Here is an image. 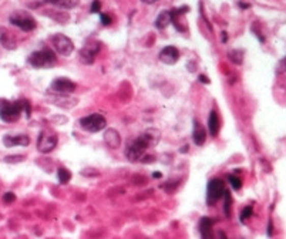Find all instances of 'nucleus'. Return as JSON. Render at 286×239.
I'll return each instance as SVG.
<instances>
[{"label": "nucleus", "instance_id": "1", "mask_svg": "<svg viewBox=\"0 0 286 239\" xmlns=\"http://www.w3.org/2000/svg\"><path fill=\"white\" fill-rule=\"evenodd\" d=\"M24 111V100L23 101H2L0 103V120L5 123H14L20 118L21 113Z\"/></svg>", "mask_w": 286, "mask_h": 239}, {"label": "nucleus", "instance_id": "2", "mask_svg": "<svg viewBox=\"0 0 286 239\" xmlns=\"http://www.w3.org/2000/svg\"><path fill=\"white\" fill-rule=\"evenodd\" d=\"M28 63L36 69H47L56 63V54L50 49H43L40 51H35L28 57Z\"/></svg>", "mask_w": 286, "mask_h": 239}, {"label": "nucleus", "instance_id": "3", "mask_svg": "<svg viewBox=\"0 0 286 239\" xmlns=\"http://www.w3.org/2000/svg\"><path fill=\"white\" fill-rule=\"evenodd\" d=\"M225 184L221 178H212L207 185V204L214 205L223 197L225 194Z\"/></svg>", "mask_w": 286, "mask_h": 239}, {"label": "nucleus", "instance_id": "4", "mask_svg": "<svg viewBox=\"0 0 286 239\" xmlns=\"http://www.w3.org/2000/svg\"><path fill=\"white\" fill-rule=\"evenodd\" d=\"M80 126H81L83 130L89 131V133H98V131H101V130L105 128L107 120L101 114H90V115L80 120Z\"/></svg>", "mask_w": 286, "mask_h": 239}, {"label": "nucleus", "instance_id": "5", "mask_svg": "<svg viewBox=\"0 0 286 239\" xmlns=\"http://www.w3.org/2000/svg\"><path fill=\"white\" fill-rule=\"evenodd\" d=\"M10 23L17 26L19 28H21L23 32H32L36 28V20L26 12H14L12 16H10Z\"/></svg>", "mask_w": 286, "mask_h": 239}, {"label": "nucleus", "instance_id": "6", "mask_svg": "<svg viewBox=\"0 0 286 239\" xmlns=\"http://www.w3.org/2000/svg\"><path fill=\"white\" fill-rule=\"evenodd\" d=\"M50 43L53 44V47L59 54L62 56H70L74 50V44L67 36L64 35H54L50 37Z\"/></svg>", "mask_w": 286, "mask_h": 239}, {"label": "nucleus", "instance_id": "7", "mask_svg": "<svg viewBox=\"0 0 286 239\" xmlns=\"http://www.w3.org/2000/svg\"><path fill=\"white\" fill-rule=\"evenodd\" d=\"M148 150V145H147L144 140L138 137L137 140H134L133 142H130L126 148V157L127 160H131V161H137L142 158V155Z\"/></svg>", "mask_w": 286, "mask_h": 239}, {"label": "nucleus", "instance_id": "8", "mask_svg": "<svg viewBox=\"0 0 286 239\" xmlns=\"http://www.w3.org/2000/svg\"><path fill=\"white\" fill-rule=\"evenodd\" d=\"M57 147V137L54 134H51L50 131H42L39 138H37V150L43 153V154H47L51 153L54 148Z\"/></svg>", "mask_w": 286, "mask_h": 239}, {"label": "nucleus", "instance_id": "9", "mask_svg": "<svg viewBox=\"0 0 286 239\" xmlns=\"http://www.w3.org/2000/svg\"><path fill=\"white\" fill-rule=\"evenodd\" d=\"M74 90H76V84L66 77L56 78L49 87V92L57 94V96H66V94L73 93Z\"/></svg>", "mask_w": 286, "mask_h": 239}, {"label": "nucleus", "instance_id": "10", "mask_svg": "<svg viewBox=\"0 0 286 239\" xmlns=\"http://www.w3.org/2000/svg\"><path fill=\"white\" fill-rule=\"evenodd\" d=\"M98 50H100V44L98 43L91 42L89 44H85L83 49H81V51H80V60L85 64L94 63Z\"/></svg>", "mask_w": 286, "mask_h": 239}, {"label": "nucleus", "instance_id": "11", "mask_svg": "<svg viewBox=\"0 0 286 239\" xmlns=\"http://www.w3.org/2000/svg\"><path fill=\"white\" fill-rule=\"evenodd\" d=\"M160 60L165 64H175L180 60V51L175 49L174 46H168L165 49L161 50Z\"/></svg>", "mask_w": 286, "mask_h": 239}, {"label": "nucleus", "instance_id": "12", "mask_svg": "<svg viewBox=\"0 0 286 239\" xmlns=\"http://www.w3.org/2000/svg\"><path fill=\"white\" fill-rule=\"evenodd\" d=\"M140 137L144 140V142L148 145V148L155 147L160 142L161 133L157 128H148V130H146L144 133L141 134Z\"/></svg>", "mask_w": 286, "mask_h": 239}, {"label": "nucleus", "instance_id": "13", "mask_svg": "<svg viewBox=\"0 0 286 239\" xmlns=\"http://www.w3.org/2000/svg\"><path fill=\"white\" fill-rule=\"evenodd\" d=\"M3 144L6 145V147H14V145H23V147H26L30 144V138H28L27 135H5V138H3Z\"/></svg>", "mask_w": 286, "mask_h": 239}, {"label": "nucleus", "instance_id": "14", "mask_svg": "<svg viewBox=\"0 0 286 239\" xmlns=\"http://www.w3.org/2000/svg\"><path fill=\"white\" fill-rule=\"evenodd\" d=\"M104 141L105 144L111 150H117L121 144V137H120V133L114 128H108L104 133Z\"/></svg>", "mask_w": 286, "mask_h": 239}, {"label": "nucleus", "instance_id": "15", "mask_svg": "<svg viewBox=\"0 0 286 239\" xmlns=\"http://www.w3.org/2000/svg\"><path fill=\"white\" fill-rule=\"evenodd\" d=\"M192 138L196 145H204L207 140V131L198 121H194V131H192Z\"/></svg>", "mask_w": 286, "mask_h": 239}, {"label": "nucleus", "instance_id": "16", "mask_svg": "<svg viewBox=\"0 0 286 239\" xmlns=\"http://www.w3.org/2000/svg\"><path fill=\"white\" fill-rule=\"evenodd\" d=\"M212 225H214V221L210 218H203L199 222V232L203 239H212L214 238V233H212Z\"/></svg>", "mask_w": 286, "mask_h": 239}, {"label": "nucleus", "instance_id": "17", "mask_svg": "<svg viewBox=\"0 0 286 239\" xmlns=\"http://www.w3.org/2000/svg\"><path fill=\"white\" fill-rule=\"evenodd\" d=\"M173 21V17H171V12H168V10H164V12H161L160 14H158V17L155 19V27L160 28V30H162V28H165Z\"/></svg>", "mask_w": 286, "mask_h": 239}, {"label": "nucleus", "instance_id": "18", "mask_svg": "<svg viewBox=\"0 0 286 239\" xmlns=\"http://www.w3.org/2000/svg\"><path fill=\"white\" fill-rule=\"evenodd\" d=\"M219 118H218V114L215 111H211L210 117H208V130L212 137H216L219 133Z\"/></svg>", "mask_w": 286, "mask_h": 239}, {"label": "nucleus", "instance_id": "19", "mask_svg": "<svg viewBox=\"0 0 286 239\" xmlns=\"http://www.w3.org/2000/svg\"><path fill=\"white\" fill-rule=\"evenodd\" d=\"M44 2L62 9H74L78 5V0H44Z\"/></svg>", "mask_w": 286, "mask_h": 239}, {"label": "nucleus", "instance_id": "20", "mask_svg": "<svg viewBox=\"0 0 286 239\" xmlns=\"http://www.w3.org/2000/svg\"><path fill=\"white\" fill-rule=\"evenodd\" d=\"M0 43L3 44V47H6V49H14L16 47V43L14 40L10 37V35L5 32L3 35H0Z\"/></svg>", "mask_w": 286, "mask_h": 239}, {"label": "nucleus", "instance_id": "21", "mask_svg": "<svg viewBox=\"0 0 286 239\" xmlns=\"http://www.w3.org/2000/svg\"><path fill=\"white\" fill-rule=\"evenodd\" d=\"M223 198H225V205H223L225 215H226V217H230V215H231V206H232V197H231L230 191H225V194H223Z\"/></svg>", "mask_w": 286, "mask_h": 239}, {"label": "nucleus", "instance_id": "22", "mask_svg": "<svg viewBox=\"0 0 286 239\" xmlns=\"http://www.w3.org/2000/svg\"><path fill=\"white\" fill-rule=\"evenodd\" d=\"M230 58L234 62V63L237 64H241L242 63V57H244V53L241 51V50H232V51H230Z\"/></svg>", "mask_w": 286, "mask_h": 239}, {"label": "nucleus", "instance_id": "23", "mask_svg": "<svg viewBox=\"0 0 286 239\" xmlns=\"http://www.w3.org/2000/svg\"><path fill=\"white\" fill-rule=\"evenodd\" d=\"M70 178H71V174L69 169L59 168V180H60V183L67 184L70 181Z\"/></svg>", "mask_w": 286, "mask_h": 239}, {"label": "nucleus", "instance_id": "24", "mask_svg": "<svg viewBox=\"0 0 286 239\" xmlns=\"http://www.w3.org/2000/svg\"><path fill=\"white\" fill-rule=\"evenodd\" d=\"M228 181H230V184L232 185V188L234 190H241V187H242V181H241V178H238V176L235 175H230L228 176Z\"/></svg>", "mask_w": 286, "mask_h": 239}, {"label": "nucleus", "instance_id": "25", "mask_svg": "<svg viewBox=\"0 0 286 239\" xmlns=\"http://www.w3.org/2000/svg\"><path fill=\"white\" fill-rule=\"evenodd\" d=\"M252 214H253V208H252L251 205H249V206H245L244 210H242V212H241V221L245 222L246 219L251 218Z\"/></svg>", "mask_w": 286, "mask_h": 239}, {"label": "nucleus", "instance_id": "26", "mask_svg": "<svg viewBox=\"0 0 286 239\" xmlns=\"http://www.w3.org/2000/svg\"><path fill=\"white\" fill-rule=\"evenodd\" d=\"M23 160H24L23 155H7L6 158H5L6 162H21Z\"/></svg>", "mask_w": 286, "mask_h": 239}, {"label": "nucleus", "instance_id": "27", "mask_svg": "<svg viewBox=\"0 0 286 239\" xmlns=\"http://www.w3.org/2000/svg\"><path fill=\"white\" fill-rule=\"evenodd\" d=\"M100 7H101L100 0H94L93 5H91V13H98V12H100Z\"/></svg>", "mask_w": 286, "mask_h": 239}, {"label": "nucleus", "instance_id": "28", "mask_svg": "<svg viewBox=\"0 0 286 239\" xmlns=\"http://www.w3.org/2000/svg\"><path fill=\"white\" fill-rule=\"evenodd\" d=\"M101 21H103L104 26H110L111 24V17L107 16V14H101Z\"/></svg>", "mask_w": 286, "mask_h": 239}, {"label": "nucleus", "instance_id": "29", "mask_svg": "<svg viewBox=\"0 0 286 239\" xmlns=\"http://www.w3.org/2000/svg\"><path fill=\"white\" fill-rule=\"evenodd\" d=\"M3 199H5L6 202H12V201H14V199H16V197H14L12 192H7V194H5V197H3Z\"/></svg>", "mask_w": 286, "mask_h": 239}, {"label": "nucleus", "instance_id": "30", "mask_svg": "<svg viewBox=\"0 0 286 239\" xmlns=\"http://www.w3.org/2000/svg\"><path fill=\"white\" fill-rule=\"evenodd\" d=\"M212 239H228V236L225 235V232L219 231V232H216L215 235H214V238H212Z\"/></svg>", "mask_w": 286, "mask_h": 239}, {"label": "nucleus", "instance_id": "31", "mask_svg": "<svg viewBox=\"0 0 286 239\" xmlns=\"http://www.w3.org/2000/svg\"><path fill=\"white\" fill-rule=\"evenodd\" d=\"M199 81H201V83H205V84H208V83H210V80L205 77V76H203V74L199 76Z\"/></svg>", "mask_w": 286, "mask_h": 239}, {"label": "nucleus", "instance_id": "32", "mask_svg": "<svg viewBox=\"0 0 286 239\" xmlns=\"http://www.w3.org/2000/svg\"><path fill=\"white\" fill-rule=\"evenodd\" d=\"M272 221H269V226H268V235H269V236H272Z\"/></svg>", "mask_w": 286, "mask_h": 239}, {"label": "nucleus", "instance_id": "33", "mask_svg": "<svg viewBox=\"0 0 286 239\" xmlns=\"http://www.w3.org/2000/svg\"><path fill=\"white\" fill-rule=\"evenodd\" d=\"M144 3H147V5H153V3H155V2H158V0H142Z\"/></svg>", "mask_w": 286, "mask_h": 239}, {"label": "nucleus", "instance_id": "34", "mask_svg": "<svg viewBox=\"0 0 286 239\" xmlns=\"http://www.w3.org/2000/svg\"><path fill=\"white\" fill-rule=\"evenodd\" d=\"M185 151H188V145H185V147H182L181 153H185Z\"/></svg>", "mask_w": 286, "mask_h": 239}, {"label": "nucleus", "instance_id": "35", "mask_svg": "<svg viewBox=\"0 0 286 239\" xmlns=\"http://www.w3.org/2000/svg\"><path fill=\"white\" fill-rule=\"evenodd\" d=\"M282 66L285 67V70H286V57H285V58H283V62H282Z\"/></svg>", "mask_w": 286, "mask_h": 239}, {"label": "nucleus", "instance_id": "36", "mask_svg": "<svg viewBox=\"0 0 286 239\" xmlns=\"http://www.w3.org/2000/svg\"><path fill=\"white\" fill-rule=\"evenodd\" d=\"M154 176H155V178H160L161 174H160V172H155V174H154Z\"/></svg>", "mask_w": 286, "mask_h": 239}]
</instances>
